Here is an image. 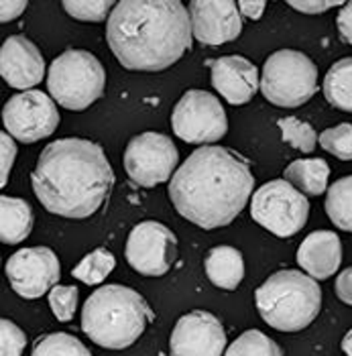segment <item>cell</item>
Masks as SVG:
<instances>
[{
  "label": "cell",
  "mask_w": 352,
  "mask_h": 356,
  "mask_svg": "<svg viewBox=\"0 0 352 356\" xmlns=\"http://www.w3.org/2000/svg\"><path fill=\"white\" fill-rule=\"evenodd\" d=\"M191 21L179 0L116 2L106 41L118 63L133 72H163L191 47Z\"/></svg>",
  "instance_id": "obj_3"
},
{
  "label": "cell",
  "mask_w": 352,
  "mask_h": 356,
  "mask_svg": "<svg viewBox=\"0 0 352 356\" xmlns=\"http://www.w3.org/2000/svg\"><path fill=\"white\" fill-rule=\"evenodd\" d=\"M253 186V171L239 153L206 145L177 167L169 181V200L179 216L214 230L228 226L243 212Z\"/></svg>",
  "instance_id": "obj_1"
},
{
  "label": "cell",
  "mask_w": 352,
  "mask_h": 356,
  "mask_svg": "<svg viewBox=\"0 0 352 356\" xmlns=\"http://www.w3.org/2000/svg\"><path fill=\"white\" fill-rule=\"evenodd\" d=\"M318 90V67L301 51L279 49L267 57L261 74L263 96L281 108H298Z\"/></svg>",
  "instance_id": "obj_7"
},
{
  "label": "cell",
  "mask_w": 352,
  "mask_h": 356,
  "mask_svg": "<svg viewBox=\"0 0 352 356\" xmlns=\"http://www.w3.org/2000/svg\"><path fill=\"white\" fill-rule=\"evenodd\" d=\"M31 356H92V353L76 336L65 332H54L37 338Z\"/></svg>",
  "instance_id": "obj_25"
},
{
  "label": "cell",
  "mask_w": 352,
  "mask_h": 356,
  "mask_svg": "<svg viewBox=\"0 0 352 356\" xmlns=\"http://www.w3.org/2000/svg\"><path fill=\"white\" fill-rule=\"evenodd\" d=\"M155 320L143 296L125 285L96 289L81 309V330L98 346L122 350L133 346Z\"/></svg>",
  "instance_id": "obj_4"
},
{
  "label": "cell",
  "mask_w": 352,
  "mask_h": 356,
  "mask_svg": "<svg viewBox=\"0 0 352 356\" xmlns=\"http://www.w3.org/2000/svg\"><path fill=\"white\" fill-rule=\"evenodd\" d=\"M171 356H222L226 332L214 314L193 309L182 316L169 338Z\"/></svg>",
  "instance_id": "obj_14"
},
{
  "label": "cell",
  "mask_w": 352,
  "mask_h": 356,
  "mask_svg": "<svg viewBox=\"0 0 352 356\" xmlns=\"http://www.w3.org/2000/svg\"><path fill=\"white\" fill-rule=\"evenodd\" d=\"M27 10V0H2L0 2V21L8 23L21 17Z\"/></svg>",
  "instance_id": "obj_35"
},
{
  "label": "cell",
  "mask_w": 352,
  "mask_h": 356,
  "mask_svg": "<svg viewBox=\"0 0 352 356\" xmlns=\"http://www.w3.org/2000/svg\"><path fill=\"white\" fill-rule=\"evenodd\" d=\"M237 4H239L241 17L253 19V21H259L263 17L265 8H267V2L265 0H241Z\"/></svg>",
  "instance_id": "obj_37"
},
{
  "label": "cell",
  "mask_w": 352,
  "mask_h": 356,
  "mask_svg": "<svg viewBox=\"0 0 352 356\" xmlns=\"http://www.w3.org/2000/svg\"><path fill=\"white\" fill-rule=\"evenodd\" d=\"M4 129L15 140L37 143L54 135L59 127V112L54 98L41 90L15 94L2 108Z\"/></svg>",
  "instance_id": "obj_11"
},
{
  "label": "cell",
  "mask_w": 352,
  "mask_h": 356,
  "mask_svg": "<svg viewBox=\"0 0 352 356\" xmlns=\"http://www.w3.org/2000/svg\"><path fill=\"white\" fill-rule=\"evenodd\" d=\"M116 2L112 0H67L63 2L65 13L72 19L86 21V23H100L110 19V13L114 10Z\"/></svg>",
  "instance_id": "obj_28"
},
{
  "label": "cell",
  "mask_w": 352,
  "mask_h": 356,
  "mask_svg": "<svg viewBox=\"0 0 352 356\" xmlns=\"http://www.w3.org/2000/svg\"><path fill=\"white\" fill-rule=\"evenodd\" d=\"M224 356H283L279 344L259 330H246L226 350Z\"/></svg>",
  "instance_id": "obj_26"
},
{
  "label": "cell",
  "mask_w": 352,
  "mask_h": 356,
  "mask_svg": "<svg viewBox=\"0 0 352 356\" xmlns=\"http://www.w3.org/2000/svg\"><path fill=\"white\" fill-rule=\"evenodd\" d=\"M204 269L216 287L232 291L241 285L244 277L243 254L234 247H214L206 254Z\"/></svg>",
  "instance_id": "obj_19"
},
{
  "label": "cell",
  "mask_w": 352,
  "mask_h": 356,
  "mask_svg": "<svg viewBox=\"0 0 352 356\" xmlns=\"http://www.w3.org/2000/svg\"><path fill=\"white\" fill-rule=\"evenodd\" d=\"M336 27L340 33V39L352 45V2H344V6L340 8L336 17Z\"/></svg>",
  "instance_id": "obj_34"
},
{
  "label": "cell",
  "mask_w": 352,
  "mask_h": 356,
  "mask_svg": "<svg viewBox=\"0 0 352 356\" xmlns=\"http://www.w3.org/2000/svg\"><path fill=\"white\" fill-rule=\"evenodd\" d=\"M125 169L131 181L141 188H155L171 181L179 163V151L161 133H141L125 149Z\"/></svg>",
  "instance_id": "obj_10"
},
{
  "label": "cell",
  "mask_w": 352,
  "mask_h": 356,
  "mask_svg": "<svg viewBox=\"0 0 352 356\" xmlns=\"http://www.w3.org/2000/svg\"><path fill=\"white\" fill-rule=\"evenodd\" d=\"M33 230V210L25 200L0 197V241L4 245H19Z\"/></svg>",
  "instance_id": "obj_20"
},
{
  "label": "cell",
  "mask_w": 352,
  "mask_h": 356,
  "mask_svg": "<svg viewBox=\"0 0 352 356\" xmlns=\"http://www.w3.org/2000/svg\"><path fill=\"white\" fill-rule=\"evenodd\" d=\"M27 336L10 320H0V356H23Z\"/></svg>",
  "instance_id": "obj_31"
},
{
  "label": "cell",
  "mask_w": 352,
  "mask_h": 356,
  "mask_svg": "<svg viewBox=\"0 0 352 356\" xmlns=\"http://www.w3.org/2000/svg\"><path fill=\"white\" fill-rule=\"evenodd\" d=\"M106 88V72L96 55L67 49L55 57L47 72V90L59 106L74 112L90 108Z\"/></svg>",
  "instance_id": "obj_6"
},
{
  "label": "cell",
  "mask_w": 352,
  "mask_h": 356,
  "mask_svg": "<svg viewBox=\"0 0 352 356\" xmlns=\"http://www.w3.org/2000/svg\"><path fill=\"white\" fill-rule=\"evenodd\" d=\"M31 186L47 212L63 218H90L109 200L114 171L98 143L59 138L41 151Z\"/></svg>",
  "instance_id": "obj_2"
},
{
  "label": "cell",
  "mask_w": 352,
  "mask_h": 356,
  "mask_svg": "<svg viewBox=\"0 0 352 356\" xmlns=\"http://www.w3.org/2000/svg\"><path fill=\"white\" fill-rule=\"evenodd\" d=\"M125 254L136 273L163 277L175 263L177 238L161 222L145 220L131 230Z\"/></svg>",
  "instance_id": "obj_12"
},
{
  "label": "cell",
  "mask_w": 352,
  "mask_h": 356,
  "mask_svg": "<svg viewBox=\"0 0 352 356\" xmlns=\"http://www.w3.org/2000/svg\"><path fill=\"white\" fill-rule=\"evenodd\" d=\"M330 167L324 159H298L285 167L283 179L303 195H320L328 188Z\"/></svg>",
  "instance_id": "obj_21"
},
{
  "label": "cell",
  "mask_w": 352,
  "mask_h": 356,
  "mask_svg": "<svg viewBox=\"0 0 352 356\" xmlns=\"http://www.w3.org/2000/svg\"><path fill=\"white\" fill-rule=\"evenodd\" d=\"M342 350L346 353V356H352V330L346 332L344 340H342Z\"/></svg>",
  "instance_id": "obj_38"
},
{
  "label": "cell",
  "mask_w": 352,
  "mask_h": 356,
  "mask_svg": "<svg viewBox=\"0 0 352 356\" xmlns=\"http://www.w3.org/2000/svg\"><path fill=\"white\" fill-rule=\"evenodd\" d=\"M212 86L232 106L246 104L261 88L257 67L241 55H224L212 61Z\"/></svg>",
  "instance_id": "obj_17"
},
{
  "label": "cell",
  "mask_w": 352,
  "mask_h": 356,
  "mask_svg": "<svg viewBox=\"0 0 352 356\" xmlns=\"http://www.w3.org/2000/svg\"><path fill=\"white\" fill-rule=\"evenodd\" d=\"M171 129L177 138L206 147L228 133V118L216 96L188 90L171 112Z\"/></svg>",
  "instance_id": "obj_9"
},
{
  "label": "cell",
  "mask_w": 352,
  "mask_h": 356,
  "mask_svg": "<svg viewBox=\"0 0 352 356\" xmlns=\"http://www.w3.org/2000/svg\"><path fill=\"white\" fill-rule=\"evenodd\" d=\"M279 129H281V138L291 145L294 149H298L301 153H312L318 145V135L314 131L312 124L294 118V116H287V118H281L279 122Z\"/></svg>",
  "instance_id": "obj_27"
},
{
  "label": "cell",
  "mask_w": 352,
  "mask_h": 356,
  "mask_svg": "<svg viewBox=\"0 0 352 356\" xmlns=\"http://www.w3.org/2000/svg\"><path fill=\"white\" fill-rule=\"evenodd\" d=\"M324 96L334 108L352 112V57L338 59L326 74Z\"/></svg>",
  "instance_id": "obj_22"
},
{
  "label": "cell",
  "mask_w": 352,
  "mask_h": 356,
  "mask_svg": "<svg viewBox=\"0 0 352 356\" xmlns=\"http://www.w3.org/2000/svg\"><path fill=\"white\" fill-rule=\"evenodd\" d=\"M114 267H116V259L109 248H96L81 259L80 265L74 267L72 275L86 285H98L112 273Z\"/></svg>",
  "instance_id": "obj_24"
},
{
  "label": "cell",
  "mask_w": 352,
  "mask_h": 356,
  "mask_svg": "<svg viewBox=\"0 0 352 356\" xmlns=\"http://www.w3.org/2000/svg\"><path fill=\"white\" fill-rule=\"evenodd\" d=\"M326 214L340 230L352 232V175L336 179L326 193Z\"/></svg>",
  "instance_id": "obj_23"
},
{
  "label": "cell",
  "mask_w": 352,
  "mask_h": 356,
  "mask_svg": "<svg viewBox=\"0 0 352 356\" xmlns=\"http://www.w3.org/2000/svg\"><path fill=\"white\" fill-rule=\"evenodd\" d=\"M320 147L342 161H352V124L342 122L338 127L326 129L318 137Z\"/></svg>",
  "instance_id": "obj_29"
},
{
  "label": "cell",
  "mask_w": 352,
  "mask_h": 356,
  "mask_svg": "<svg viewBox=\"0 0 352 356\" xmlns=\"http://www.w3.org/2000/svg\"><path fill=\"white\" fill-rule=\"evenodd\" d=\"M0 151H2V171H0V186L4 188L6 181H8V175H10V169L15 163V157H17V143L15 138L10 137L6 131L0 135Z\"/></svg>",
  "instance_id": "obj_32"
},
{
  "label": "cell",
  "mask_w": 352,
  "mask_h": 356,
  "mask_svg": "<svg viewBox=\"0 0 352 356\" xmlns=\"http://www.w3.org/2000/svg\"><path fill=\"white\" fill-rule=\"evenodd\" d=\"M298 263L312 279H330L342 263L340 238L330 230H316L307 234L298 248Z\"/></svg>",
  "instance_id": "obj_18"
},
{
  "label": "cell",
  "mask_w": 352,
  "mask_h": 356,
  "mask_svg": "<svg viewBox=\"0 0 352 356\" xmlns=\"http://www.w3.org/2000/svg\"><path fill=\"white\" fill-rule=\"evenodd\" d=\"M255 303L261 318L279 332L307 328L320 314L322 289L316 279L301 271L273 273L257 291Z\"/></svg>",
  "instance_id": "obj_5"
},
{
  "label": "cell",
  "mask_w": 352,
  "mask_h": 356,
  "mask_svg": "<svg viewBox=\"0 0 352 356\" xmlns=\"http://www.w3.org/2000/svg\"><path fill=\"white\" fill-rule=\"evenodd\" d=\"M289 6L299 10V13H305V15H320V13L330 10V8L344 6V2H340V0H301V2L291 0Z\"/></svg>",
  "instance_id": "obj_33"
},
{
  "label": "cell",
  "mask_w": 352,
  "mask_h": 356,
  "mask_svg": "<svg viewBox=\"0 0 352 356\" xmlns=\"http://www.w3.org/2000/svg\"><path fill=\"white\" fill-rule=\"evenodd\" d=\"M13 291L25 300H37L49 293L61 277L59 259L49 247L21 248L4 265Z\"/></svg>",
  "instance_id": "obj_13"
},
{
  "label": "cell",
  "mask_w": 352,
  "mask_h": 356,
  "mask_svg": "<svg viewBox=\"0 0 352 356\" xmlns=\"http://www.w3.org/2000/svg\"><path fill=\"white\" fill-rule=\"evenodd\" d=\"M336 296L340 302L352 305V269H344L336 277Z\"/></svg>",
  "instance_id": "obj_36"
},
{
  "label": "cell",
  "mask_w": 352,
  "mask_h": 356,
  "mask_svg": "<svg viewBox=\"0 0 352 356\" xmlns=\"http://www.w3.org/2000/svg\"><path fill=\"white\" fill-rule=\"evenodd\" d=\"M310 202L285 179H273L253 193L250 218L279 238H289L305 226Z\"/></svg>",
  "instance_id": "obj_8"
},
{
  "label": "cell",
  "mask_w": 352,
  "mask_h": 356,
  "mask_svg": "<svg viewBox=\"0 0 352 356\" xmlns=\"http://www.w3.org/2000/svg\"><path fill=\"white\" fill-rule=\"evenodd\" d=\"M190 21L193 37L208 47L230 43L243 31L239 4L232 0H191Z\"/></svg>",
  "instance_id": "obj_15"
},
{
  "label": "cell",
  "mask_w": 352,
  "mask_h": 356,
  "mask_svg": "<svg viewBox=\"0 0 352 356\" xmlns=\"http://www.w3.org/2000/svg\"><path fill=\"white\" fill-rule=\"evenodd\" d=\"M78 298H80V291L78 287H72V285H55L49 291V307L59 322L67 324L74 320Z\"/></svg>",
  "instance_id": "obj_30"
},
{
  "label": "cell",
  "mask_w": 352,
  "mask_h": 356,
  "mask_svg": "<svg viewBox=\"0 0 352 356\" xmlns=\"http://www.w3.org/2000/svg\"><path fill=\"white\" fill-rule=\"evenodd\" d=\"M0 74L10 88L27 92L45 76L43 55L27 37L13 35L0 49Z\"/></svg>",
  "instance_id": "obj_16"
}]
</instances>
